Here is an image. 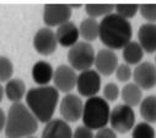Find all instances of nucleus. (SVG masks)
Listing matches in <instances>:
<instances>
[{"label": "nucleus", "mask_w": 156, "mask_h": 138, "mask_svg": "<svg viewBox=\"0 0 156 138\" xmlns=\"http://www.w3.org/2000/svg\"><path fill=\"white\" fill-rule=\"evenodd\" d=\"M55 32V37L58 45L62 47H73L75 43L79 42V27H77L73 21H68L63 25H60Z\"/></svg>", "instance_id": "14"}, {"label": "nucleus", "mask_w": 156, "mask_h": 138, "mask_svg": "<svg viewBox=\"0 0 156 138\" xmlns=\"http://www.w3.org/2000/svg\"><path fill=\"white\" fill-rule=\"evenodd\" d=\"M26 106L38 122L47 123L53 118L59 102V91L51 85L31 88L26 93Z\"/></svg>", "instance_id": "2"}, {"label": "nucleus", "mask_w": 156, "mask_h": 138, "mask_svg": "<svg viewBox=\"0 0 156 138\" xmlns=\"http://www.w3.org/2000/svg\"><path fill=\"white\" fill-rule=\"evenodd\" d=\"M94 65L96 67V72L102 75H112L117 67H118V57L115 52L108 48L100 49L95 56Z\"/></svg>", "instance_id": "13"}, {"label": "nucleus", "mask_w": 156, "mask_h": 138, "mask_svg": "<svg viewBox=\"0 0 156 138\" xmlns=\"http://www.w3.org/2000/svg\"><path fill=\"white\" fill-rule=\"evenodd\" d=\"M77 74L74 69L68 64H60L53 74L54 88L58 91L69 94L74 88H76Z\"/></svg>", "instance_id": "11"}, {"label": "nucleus", "mask_w": 156, "mask_h": 138, "mask_svg": "<svg viewBox=\"0 0 156 138\" xmlns=\"http://www.w3.org/2000/svg\"><path fill=\"white\" fill-rule=\"evenodd\" d=\"M115 78L118 79L119 82L122 83H126L128 80H130V78L133 77V71L130 69V67L126 63L123 64H118V67H117L115 69Z\"/></svg>", "instance_id": "29"}, {"label": "nucleus", "mask_w": 156, "mask_h": 138, "mask_svg": "<svg viewBox=\"0 0 156 138\" xmlns=\"http://www.w3.org/2000/svg\"><path fill=\"white\" fill-rule=\"evenodd\" d=\"M139 109L144 122H156V95H149L144 97L139 105Z\"/></svg>", "instance_id": "21"}, {"label": "nucleus", "mask_w": 156, "mask_h": 138, "mask_svg": "<svg viewBox=\"0 0 156 138\" xmlns=\"http://www.w3.org/2000/svg\"><path fill=\"white\" fill-rule=\"evenodd\" d=\"M85 11L91 19H97L101 16L105 17L114 11V5L113 4H86Z\"/></svg>", "instance_id": "23"}, {"label": "nucleus", "mask_w": 156, "mask_h": 138, "mask_svg": "<svg viewBox=\"0 0 156 138\" xmlns=\"http://www.w3.org/2000/svg\"><path fill=\"white\" fill-rule=\"evenodd\" d=\"M109 125L111 128L115 133H127L133 129L135 126V112L133 107L119 103L111 110L109 115Z\"/></svg>", "instance_id": "6"}, {"label": "nucleus", "mask_w": 156, "mask_h": 138, "mask_svg": "<svg viewBox=\"0 0 156 138\" xmlns=\"http://www.w3.org/2000/svg\"><path fill=\"white\" fill-rule=\"evenodd\" d=\"M95 56L96 53L91 43L85 41H79L68 51L69 65L74 71H80V72L87 71V69H91V67L94 65Z\"/></svg>", "instance_id": "5"}, {"label": "nucleus", "mask_w": 156, "mask_h": 138, "mask_svg": "<svg viewBox=\"0 0 156 138\" xmlns=\"http://www.w3.org/2000/svg\"><path fill=\"white\" fill-rule=\"evenodd\" d=\"M73 138H95V134L90 128L79 126L73 131Z\"/></svg>", "instance_id": "30"}, {"label": "nucleus", "mask_w": 156, "mask_h": 138, "mask_svg": "<svg viewBox=\"0 0 156 138\" xmlns=\"http://www.w3.org/2000/svg\"><path fill=\"white\" fill-rule=\"evenodd\" d=\"M133 36V27L129 20H126L112 13L98 22V37L108 49H123Z\"/></svg>", "instance_id": "1"}, {"label": "nucleus", "mask_w": 156, "mask_h": 138, "mask_svg": "<svg viewBox=\"0 0 156 138\" xmlns=\"http://www.w3.org/2000/svg\"><path fill=\"white\" fill-rule=\"evenodd\" d=\"M58 46L55 32L49 27H42L40 28L33 37V47L42 56H51L55 52Z\"/></svg>", "instance_id": "10"}, {"label": "nucleus", "mask_w": 156, "mask_h": 138, "mask_svg": "<svg viewBox=\"0 0 156 138\" xmlns=\"http://www.w3.org/2000/svg\"><path fill=\"white\" fill-rule=\"evenodd\" d=\"M83 109H84V102L81 97L76 94H66L59 105V112L62 118L65 122H76L77 120L81 118L83 115Z\"/></svg>", "instance_id": "8"}, {"label": "nucleus", "mask_w": 156, "mask_h": 138, "mask_svg": "<svg viewBox=\"0 0 156 138\" xmlns=\"http://www.w3.org/2000/svg\"><path fill=\"white\" fill-rule=\"evenodd\" d=\"M95 138H117V133L111 127H105L95 133Z\"/></svg>", "instance_id": "31"}, {"label": "nucleus", "mask_w": 156, "mask_h": 138, "mask_svg": "<svg viewBox=\"0 0 156 138\" xmlns=\"http://www.w3.org/2000/svg\"><path fill=\"white\" fill-rule=\"evenodd\" d=\"M109 115L111 107L108 105V101H106L102 96H94L89 97L84 102V109L81 120L84 126L92 129H102L107 127L109 123Z\"/></svg>", "instance_id": "4"}, {"label": "nucleus", "mask_w": 156, "mask_h": 138, "mask_svg": "<svg viewBox=\"0 0 156 138\" xmlns=\"http://www.w3.org/2000/svg\"><path fill=\"white\" fill-rule=\"evenodd\" d=\"M144 57V51L141 46L138 43V41H130L124 48H123V59L126 60V64H139L141 63Z\"/></svg>", "instance_id": "22"}, {"label": "nucleus", "mask_w": 156, "mask_h": 138, "mask_svg": "<svg viewBox=\"0 0 156 138\" xmlns=\"http://www.w3.org/2000/svg\"><path fill=\"white\" fill-rule=\"evenodd\" d=\"M54 69L51 63L46 60H38L32 67V79L38 86H46L53 80Z\"/></svg>", "instance_id": "17"}, {"label": "nucleus", "mask_w": 156, "mask_h": 138, "mask_svg": "<svg viewBox=\"0 0 156 138\" xmlns=\"http://www.w3.org/2000/svg\"><path fill=\"white\" fill-rule=\"evenodd\" d=\"M14 74L12 62L8 57H0V83H8Z\"/></svg>", "instance_id": "25"}, {"label": "nucleus", "mask_w": 156, "mask_h": 138, "mask_svg": "<svg viewBox=\"0 0 156 138\" xmlns=\"http://www.w3.org/2000/svg\"><path fill=\"white\" fill-rule=\"evenodd\" d=\"M38 129V121L22 102H15L9 107L4 132L6 138H27Z\"/></svg>", "instance_id": "3"}, {"label": "nucleus", "mask_w": 156, "mask_h": 138, "mask_svg": "<svg viewBox=\"0 0 156 138\" xmlns=\"http://www.w3.org/2000/svg\"><path fill=\"white\" fill-rule=\"evenodd\" d=\"M80 37L84 38L85 42H92L98 38V21L96 19H84L79 26Z\"/></svg>", "instance_id": "20"}, {"label": "nucleus", "mask_w": 156, "mask_h": 138, "mask_svg": "<svg viewBox=\"0 0 156 138\" xmlns=\"http://www.w3.org/2000/svg\"><path fill=\"white\" fill-rule=\"evenodd\" d=\"M27 138H37V137H33V136H31V137H27Z\"/></svg>", "instance_id": "33"}, {"label": "nucleus", "mask_w": 156, "mask_h": 138, "mask_svg": "<svg viewBox=\"0 0 156 138\" xmlns=\"http://www.w3.org/2000/svg\"><path fill=\"white\" fill-rule=\"evenodd\" d=\"M6 97L12 102H21L22 97L26 96V84L22 79H10L4 88Z\"/></svg>", "instance_id": "19"}, {"label": "nucleus", "mask_w": 156, "mask_h": 138, "mask_svg": "<svg viewBox=\"0 0 156 138\" xmlns=\"http://www.w3.org/2000/svg\"><path fill=\"white\" fill-rule=\"evenodd\" d=\"M41 138H73V129L63 118H52L46 123Z\"/></svg>", "instance_id": "15"}, {"label": "nucleus", "mask_w": 156, "mask_h": 138, "mask_svg": "<svg viewBox=\"0 0 156 138\" xmlns=\"http://www.w3.org/2000/svg\"><path fill=\"white\" fill-rule=\"evenodd\" d=\"M3 94H4V89H3V86H2V84H0V102H2V100H3ZM2 109H0V114H2Z\"/></svg>", "instance_id": "32"}, {"label": "nucleus", "mask_w": 156, "mask_h": 138, "mask_svg": "<svg viewBox=\"0 0 156 138\" xmlns=\"http://www.w3.org/2000/svg\"><path fill=\"white\" fill-rule=\"evenodd\" d=\"M140 15L150 24H156V4H141L139 5Z\"/></svg>", "instance_id": "27"}, {"label": "nucleus", "mask_w": 156, "mask_h": 138, "mask_svg": "<svg viewBox=\"0 0 156 138\" xmlns=\"http://www.w3.org/2000/svg\"><path fill=\"white\" fill-rule=\"evenodd\" d=\"M103 99L106 101H115L118 99V96L121 95V90L118 88V85L114 83H107L103 86Z\"/></svg>", "instance_id": "28"}, {"label": "nucleus", "mask_w": 156, "mask_h": 138, "mask_svg": "<svg viewBox=\"0 0 156 138\" xmlns=\"http://www.w3.org/2000/svg\"><path fill=\"white\" fill-rule=\"evenodd\" d=\"M134 83L141 90H150L156 85V65L151 62H141L133 71Z\"/></svg>", "instance_id": "12"}, {"label": "nucleus", "mask_w": 156, "mask_h": 138, "mask_svg": "<svg viewBox=\"0 0 156 138\" xmlns=\"http://www.w3.org/2000/svg\"><path fill=\"white\" fill-rule=\"evenodd\" d=\"M114 10L117 15H119L126 20H129L136 15V13L139 11V5L138 4H117L114 5Z\"/></svg>", "instance_id": "26"}, {"label": "nucleus", "mask_w": 156, "mask_h": 138, "mask_svg": "<svg viewBox=\"0 0 156 138\" xmlns=\"http://www.w3.org/2000/svg\"><path fill=\"white\" fill-rule=\"evenodd\" d=\"M71 8L66 4H46L43 11V21L47 27H59L60 25L70 21Z\"/></svg>", "instance_id": "9"}, {"label": "nucleus", "mask_w": 156, "mask_h": 138, "mask_svg": "<svg viewBox=\"0 0 156 138\" xmlns=\"http://www.w3.org/2000/svg\"><path fill=\"white\" fill-rule=\"evenodd\" d=\"M132 138H155V129L147 122H139L132 129Z\"/></svg>", "instance_id": "24"}, {"label": "nucleus", "mask_w": 156, "mask_h": 138, "mask_svg": "<svg viewBox=\"0 0 156 138\" xmlns=\"http://www.w3.org/2000/svg\"><path fill=\"white\" fill-rule=\"evenodd\" d=\"M76 89L81 96L94 97L101 90V75L92 69L80 72L76 79Z\"/></svg>", "instance_id": "7"}, {"label": "nucleus", "mask_w": 156, "mask_h": 138, "mask_svg": "<svg viewBox=\"0 0 156 138\" xmlns=\"http://www.w3.org/2000/svg\"><path fill=\"white\" fill-rule=\"evenodd\" d=\"M138 43L146 53L156 52V24L145 22L139 27Z\"/></svg>", "instance_id": "16"}, {"label": "nucleus", "mask_w": 156, "mask_h": 138, "mask_svg": "<svg viewBox=\"0 0 156 138\" xmlns=\"http://www.w3.org/2000/svg\"><path fill=\"white\" fill-rule=\"evenodd\" d=\"M121 97L123 100V103L134 107L140 105L143 100V90L135 83H128L121 90Z\"/></svg>", "instance_id": "18"}, {"label": "nucleus", "mask_w": 156, "mask_h": 138, "mask_svg": "<svg viewBox=\"0 0 156 138\" xmlns=\"http://www.w3.org/2000/svg\"><path fill=\"white\" fill-rule=\"evenodd\" d=\"M155 62H156V54H155ZM155 65H156V64H155Z\"/></svg>", "instance_id": "34"}]
</instances>
